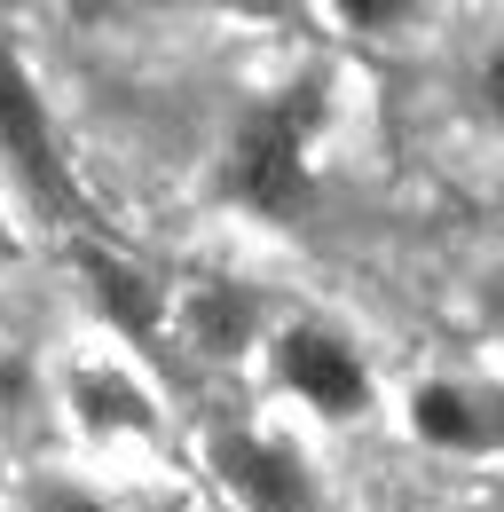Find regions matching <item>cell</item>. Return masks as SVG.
I'll return each mask as SVG.
<instances>
[{"instance_id": "6da1fadb", "label": "cell", "mask_w": 504, "mask_h": 512, "mask_svg": "<svg viewBox=\"0 0 504 512\" xmlns=\"http://www.w3.org/2000/svg\"><path fill=\"white\" fill-rule=\"evenodd\" d=\"M315 119H323V95L315 79H300L292 95H260L237 111V127L221 142V197L252 213V221H300L315 190Z\"/></svg>"}, {"instance_id": "7a4b0ae2", "label": "cell", "mask_w": 504, "mask_h": 512, "mask_svg": "<svg viewBox=\"0 0 504 512\" xmlns=\"http://www.w3.org/2000/svg\"><path fill=\"white\" fill-rule=\"evenodd\" d=\"M268 386L308 410L315 426H363L378 410V371L363 355V339L331 316H276L268 331Z\"/></svg>"}, {"instance_id": "3957f363", "label": "cell", "mask_w": 504, "mask_h": 512, "mask_svg": "<svg viewBox=\"0 0 504 512\" xmlns=\"http://www.w3.org/2000/svg\"><path fill=\"white\" fill-rule=\"evenodd\" d=\"M205 473L229 512H339L315 449L260 418H213L205 426Z\"/></svg>"}, {"instance_id": "277c9868", "label": "cell", "mask_w": 504, "mask_h": 512, "mask_svg": "<svg viewBox=\"0 0 504 512\" xmlns=\"http://www.w3.org/2000/svg\"><path fill=\"white\" fill-rule=\"evenodd\" d=\"M0 174L16 182V197L48 221H71L79 213V182H71V158H63V134L48 119V95L24 64L16 32L0 24Z\"/></svg>"}, {"instance_id": "5b68a950", "label": "cell", "mask_w": 504, "mask_h": 512, "mask_svg": "<svg viewBox=\"0 0 504 512\" xmlns=\"http://www.w3.org/2000/svg\"><path fill=\"white\" fill-rule=\"evenodd\" d=\"M56 410L63 426L95 457H126V449H166V402L126 355H71L56 371Z\"/></svg>"}, {"instance_id": "8992f818", "label": "cell", "mask_w": 504, "mask_h": 512, "mask_svg": "<svg viewBox=\"0 0 504 512\" xmlns=\"http://www.w3.org/2000/svg\"><path fill=\"white\" fill-rule=\"evenodd\" d=\"M402 434L426 457H504V394L457 371H426L402 386Z\"/></svg>"}, {"instance_id": "52a82bcc", "label": "cell", "mask_w": 504, "mask_h": 512, "mask_svg": "<svg viewBox=\"0 0 504 512\" xmlns=\"http://www.w3.org/2000/svg\"><path fill=\"white\" fill-rule=\"evenodd\" d=\"M268 331H276V316L245 276H197L174 308V339L205 363H245L252 347H268Z\"/></svg>"}, {"instance_id": "ba28073f", "label": "cell", "mask_w": 504, "mask_h": 512, "mask_svg": "<svg viewBox=\"0 0 504 512\" xmlns=\"http://www.w3.org/2000/svg\"><path fill=\"white\" fill-rule=\"evenodd\" d=\"M79 276H87V300L103 308V323H111L119 339H150V331L166 323V300H158V284H150L134 260L103 253V245H87V253H79Z\"/></svg>"}, {"instance_id": "9c48e42d", "label": "cell", "mask_w": 504, "mask_h": 512, "mask_svg": "<svg viewBox=\"0 0 504 512\" xmlns=\"http://www.w3.org/2000/svg\"><path fill=\"white\" fill-rule=\"evenodd\" d=\"M8 512H126L103 481H87L79 465H24L16 489H8Z\"/></svg>"}, {"instance_id": "30bf717a", "label": "cell", "mask_w": 504, "mask_h": 512, "mask_svg": "<svg viewBox=\"0 0 504 512\" xmlns=\"http://www.w3.org/2000/svg\"><path fill=\"white\" fill-rule=\"evenodd\" d=\"M48 394H40V371L16 355V347H0V426H16V418H32Z\"/></svg>"}, {"instance_id": "8fae6325", "label": "cell", "mask_w": 504, "mask_h": 512, "mask_svg": "<svg viewBox=\"0 0 504 512\" xmlns=\"http://www.w3.org/2000/svg\"><path fill=\"white\" fill-rule=\"evenodd\" d=\"M473 111H481V127L489 134H504V40H489L481 56H473Z\"/></svg>"}, {"instance_id": "7c38bea8", "label": "cell", "mask_w": 504, "mask_h": 512, "mask_svg": "<svg viewBox=\"0 0 504 512\" xmlns=\"http://www.w3.org/2000/svg\"><path fill=\"white\" fill-rule=\"evenodd\" d=\"M347 32H410V24H426V8L418 0H347V8H331Z\"/></svg>"}, {"instance_id": "4fadbf2b", "label": "cell", "mask_w": 504, "mask_h": 512, "mask_svg": "<svg viewBox=\"0 0 504 512\" xmlns=\"http://www.w3.org/2000/svg\"><path fill=\"white\" fill-rule=\"evenodd\" d=\"M473 308H481V323H489V339L504 347V260H497V268H481V284H473Z\"/></svg>"}, {"instance_id": "5bb4252c", "label": "cell", "mask_w": 504, "mask_h": 512, "mask_svg": "<svg viewBox=\"0 0 504 512\" xmlns=\"http://www.w3.org/2000/svg\"><path fill=\"white\" fill-rule=\"evenodd\" d=\"M32 260V237H24V221H16V205L0 197V276H16Z\"/></svg>"}, {"instance_id": "9a60e30c", "label": "cell", "mask_w": 504, "mask_h": 512, "mask_svg": "<svg viewBox=\"0 0 504 512\" xmlns=\"http://www.w3.org/2000/svg\"><path fill=\"white\" fill-rule=\"evenodd\" d=\"M394 512H426V505H394Z\"/></svg>"}, {"instance_id": "2e32d148", "label": "cell", "mask_w": 504, "mask_h": 512, "mask_svg": "<svg viewBox=\"0 0 504 512\" xmlns=\"http://www.w3.org/2000/svg\"><path fill=\"white\" fill-rule=\"evenodd\" d=\"M0 331H8V308H0Z\"/></svg>"}]
</instances>
